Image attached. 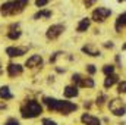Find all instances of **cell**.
<instances>
[{
  "label": "cell",
  "instance_id": "obj_1",
  "mask_svg": "<svg viewBox=\"0 0 126 125\" xmlns=\"http://www.w3.org/2000/svg\"><path fill=\"white\" fill-rule=\"evenodd\" d=\"M41 112H43V107H41V104L37 100L27 102L25 106L21 109V113H22L24 118H37Z\"/></svg>",
  "mask_w": 126,
  "mask_h": 125
},
{
  "label": "cell",
  "instance_id": "obj_2",
  "mask_svg": "<svg viewBox=\"0 0 126 125\" xmlns=\"http://www.w3.org/2000/svg\"><path fill=\"white\" fill-rule=\"evenodd\" d=\"M109 109L111 113H114L116 116H123L126 113V104L123 103V100L120 99H113L109 102Z\"/></svg>",
  "mask_w": 126,
  "mask_h": 125
},
{
  "label": "cell",
  "instance_id": "obj_3",
  "mask_svg": "<svg viewBox=\"0 0 126 125\" xmlns=\"http://www.w3.org/2000/svg\"><path fill=\"white\" fill-rule=\"evenodd\" d=\"M110 15H111L110 9H107V7H97L93 12V19L95 22H104Z\"/></svg>",
  "mask_w": 126,
  "mask_h": 125
},
{
  "label": "cell",
  "instance_id": "obj_4",
  "mask_svg": "<svg viewBox=\"0 0 126 125\" xmlns=\"http://www.w3.org/2000/svg\"><path fill=\"white\" fill-rule=\"evenodd\" d=\"M63 32H64V25L62 24H56V25H51L47 32H46V35H47V38L48 40H56L57 37H60Z\"/></svg>",
  "mask_w": 126,
  "mask_h": 125
},
{
  "label": "cell",
  "instance_id": "obj_5",
  "mask_svg": "<svg viewBox=\"0 0 126 125\" xmlns=\"http://www.w3.org/2000/svg\"><path fill=\"white\" fill-rule=\"evenodd\" d=\"M27 47H7V50H6V53L10 56V58H19V56H22V55H25L27 53Z\"/></svg>",
  "mask_w": 126,
  "mask_h": 125
},
{
  "label": "cell",
  "instance_id": "obj_6",
  "mask_svg": "<svg viewBox=\"0 0 126 125\" xmlns=\"http://www.w3.org/2000/svg\"><path fill=\"white\" fill-rule=\"evenodd\" d=\"M25 65H27L28 68H37V66H41V65H43V58H41L40 55H34V56H31L30 59H27Z\"/></svg>",
  "mask_w": 126,
  "mask_h": 125
},
{
  "label": "cell",
  "instance_id": "obj_7",
  "mask_svg": "<svg viewBox=\"0 0 126 125\" xmlns=\"http://www.w3.org/2000/svg\"><path fill=\"white\" fill-rule=\"evenodd\" d=\"M81 121L85 125H101L100 119L95 118V116H93V115H90V113H84L82 118H81Z\"/></svg>",
  "mask_w": 126,
  "mask_h": 125
},
{
  "label": "cell",
  "instance_id": "obj_8",
  "mask_svg": "<svg viewBox=\"0 0 126 125\" xmlns=\"http://www.w3.org/2000/svg\"><path fill=\"white\" fill-rule=\"evenodd\" d=\"M7 74L10 77H16V75H21L22 74V66L18 65V63H10L7 66Z\"/></svg>",
  "mask_w": 126,
  "mask_h": 125
},
{
  "label": "cell",
  "instance_id": "obj_9",
  "mask_svg": "<svg viewBox=\"0 0 126 125\" xmlns=\"http://www.w3.org/2000/svg\"><path fill=\"white\" fill-rule=\"evenodd\" d=\"M82 52L87 53L88 56H93V58L100 56V50H98L95 46H93V44H87V46H84V47H82Z\"/></svg>",
  "mask_w": 126,
  "mask_h": 125
},
{
  "label": "cell",
  "instance_id": "obj_10",
  "mask_svg": "<svg viewBox=\"0 0 126 125\" xmlns=\"http://www.w3.org/2000/svg\"><path fill=\"white\" fill-rule=\"evenodd\" d=\"M30 0H13V15L15 13H19L25 9V6L28 4Z\"/></svg>",
  "mask_w": 126,
  "mask_h": 125
},
{
  "label": "cell",
  "instance_id": "obj_11",
  "mask_svg": "<svg viewBox=\"0 0 126 125\" xmlns=\"http://www.w3.org/2000/svg\"><path fill=\"white\" fill-rule=\"evenodd\" d=\"M1 15H13V1H6L0 7Z\"/></svg>",
  "mask_w": 126,
  "mask_h": 125
},
{
  "label": "cell",
  "instance_id": "obj_12",
  "mask_svg": "<svg viewBox=\"0 0 126 125\" xmlns=\"http://www.w3.org/2000/svg\"><path fill=\"white\" fill-rule=\"evenodd\" d=\"M90 24H91V19H90V18H84V19L78 24V32H85L90 28Z\"/></svg>",
  "mask_w": 126,
  "mask_h": 125
},
{
  "label": "cell",
  "instance_id": "obj_13",
  "mask_svg": "<svg viewBox=\"0 0 126 125\" xmlns=\"http://www.w3.org/2000/svg\"><path fill=\"white\" fill-rule=\"evenodd\" d=\"M116 83H117V75L110 74V75H107V78H106V81H104V87H106V88H110V87L114 85Z\"/></svg>",
  "mask_w": 126,
  "mask_h": 125
},
{
  "label": "cell",
  "instance_id": "obj_14",
  "mask_svg": "<svg viewBox=\"0 0 126 125\" xmlns=\"http://www.w3.org/2000/svg\"><path fill=\"white\" fill-rule=\"evenodd\" d=\"M78 96V87L76 85H69L64 88V97H76Z\"/></svg>",
  "mask_w": 126,
  "mask_h": 125
},
{
  "label": "cell",
  "instance_id": "obj_15",
  "mask_svg": "<svg viewBox=\"0 0 126 125\" xmlns=\"http://www.w3.org/2000/svg\"><path fill=\"white\" fill-rule=\"evenodd\" d=\"M13 96L10 93V90H9V87L7 85H4V87H0V99H4V100H10Z\"/></svg>",
  "mask_w": 126,
  "mask_h": 125
},
{
  "label": "cell",
  "instance_id": "obj_16",
  "mask_svg": "<svg viewBox=\"0 0 126 125\" xmlns=\"http://www.w3.org/2000/svg\"><path fill=\"white\" fill-rule=\"evenodd\" d=\"M125 25H126V12L125 13H122V15H119V18L116 19V30L120 31Z\"/></svg>",
  "mask_w": 126,
  "mask_h": 125
},
{
  "label": "cell",
  "instance_id": "obj_17",
  "mask_svg": "<svg viewBox=\"0 0 126 125\" xmlns=\"http://www.w3.org/2000/svg\"><path fill=\"white\" fill-rule=\"evenodd\" d=\"M7 37H9L10 40H16V38H19V37H21V30H19L18 27L13 25V27L10 28V31L7 32Z\"/></svg>",
  "mask_w": 126,
  "mask_h": 125
},
{
  "label": "cell",
  "instance_id": "obj_18",
  "mask_svg": "<svg viewBox=\"0 0 126 125\" xmlns=\"http://www.w3.org/2000/svg\"><path fill=\"white\" fill-rule=\"evenodd\" d=\"M51 16V12L50 10H40L34 15V19H40V18H50Z\"/></svg>",
  "mask_w": 126,
  "mask_h": 125
},
{
  "label": "cell",
  "instance_id": "obj_19",
  "mask_svg": "<svg viewBox=\"0 0 126 125\" xmlns=\"http://www.w3.org/2000/svg\"><path fill=\"white\" fill-rule=\"evenodd\" d=\"M81 87H88V88H93V87H94V80H93V78H82Z\"/></svg>",
  "mask_w": 126,
  "mask_h": 125
},
{
  "label": "cell",
  "instance_id": "obj_20",
  "mask_svg": "<svg viewBox=\"0 0 126 125\" xmlns=\"http://www.w3.org/2000/svg\"><path fill=\"white\" fill-rule=\"evenodd\" d=\"M72 81H73V84H75L76 87H81V83H82V77H81L79 74H73V75H72Z\"/></svg>",
  "mask_w": 126,
  "mask_h": 125
},
{
  "label": "cell",
  "instance_id": "obj_21",
  "mask_svg": "<svg viewBox=\"0 0 126 125\" xmlns=\"http://www.w3.org/2000/svg\"><path fill=\"white\" fill-rule=\"evenodd\" d=\"M103 72H104L106 75H110V74H114V66H113V65H106V66L103 68Z\"/></svg>",
  "mask_w": 126,
  "mask_h": 125
},
{
  "label": "cell",
  "instance_id": "obj_22",
  "mask_svg": "<svg viewBox=\"0 0 126 125\" xmlns=\"http://www.w3.org/2000/svg\"><path fill=\"white\" fill-rule=\"evenodd\" d=\"M117 91L120 94H126V81H122L120 84H119V87H117Z\"/></svg>",
  "mask_w": 126,
  "mask_h": 125
},
{
  "label": "cell",
  "instance_id": "obj_23",
  "mask_svg": "<svg viewBox=\"0 0 126 125\" xmlns=\"http://www.w3.org/2000/svg\"><path fill=\"white\" fill-rule=\"evenodd\" d=\"M4 125H19V121L18 119H13V118H10V119H7Z\"/></svg>",
  "mask_w": 126,
  "mask_h": 125
},
{
  "label": "cell",
  "instance_id": "obj_24",
  "mask_svg": "<svg viewBox=\"0 0 126 125\" xmlns=\"http://www.w3.org/2000/svg\"><path fill=\"white\" fill-rule=\"evenodd\" d=\"M47 3H48V0H35V4H37L38 7H44Z\"/></svg>",
  "mask_w": 126,
  "mask_h": 125
},
{
  "label": "cell",
  "instance_id": "obj_25",
  "mask_svg": "<svg viewBox=\"0 0 126 125\" xmlns=\"http://www.w3.org/2000/svg\"><path fill=\"white\" fill-rule=\"evenodd\" d=\"M95 71H97V69H95L94 65H88V66H87V72H88V74L93 75V74H95Z\"/></svg>",
  "mask_w": 126,
  "mask_h": 125
},
{
  "label": "cell",
  "instance_id": "obj_26",
  "mask_svg": "<svg viewBox=\"0 0 126 125\" xmlns=\"http://www.w3.org/2000/svg\"><path fill=\"white\" fill-rule=\"evenodd\" d=\"M43 125H57V124H56L54 121H51V119H47V118H46V119H43Z\"/></svg>",
  "mask_w": 126,
  "mask_h": 125
},
{
  "label": "cell",
  "instance_id": "obj_27",
  "mask_svg": "<svg viewBox=\"0 0 126 125\" xmlns=\"http://www.w3.org/2000/svg\"><path fill=\"white\" fill-rule=\"evenodd\" d=\"M84 1H85V6H88V7H90V6H93V4H94L97 0H84Z\"/></svg>",
  "mask_w": 126,
  "mask_h": 125
},
{
  "label": "cell",
  "instance_id": "obj_28",
  "mask_svg": "<svg viewBox=\"0 0 126 125\" xmlns=\"http://www.w3.org/2000/svg\"><path fill=\"white\" fill-rule=\"evenodd\" d=\"M103 102H104V96H101L100 99H97V104H100V106H101V104H103Z\"/></svg>",
  "mask_w": 126,
  "mask_h": 125
},
{
  "label": "cell",
  "instance_id": "obj_29",
  "mask_svg": "<svg viewBox=\"0 0 126 125\" xmlns=\"http://www.w3.org/2000/svg\"><path fill=\"white\" fill-rule=\"evenodd\" d=\"M123 50H126V43L123 44Z\"/></svg>",
  "mask_w": 126,
  "mask_h": 125
},
{
  "label": "cell",
  "instance_id": "obj_30",
  "mask_svg": "<svg viewBox=\"0 0 126 125\" xmlns=\"http://www.w3.org/2000/svg\"><path fill=\"white\" fill-rule=\"evenodd\" d=\"M0 74H1V68H0Z\"/></svg>",
  "mask_w": 126,
  "mask_h": 125
}]
</instances>
